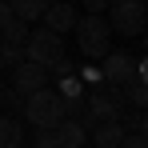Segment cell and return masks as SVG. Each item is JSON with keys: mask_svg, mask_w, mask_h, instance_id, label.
I'll return each instance as SVG.
<instances>
[{"mask_svg": "<svg viewBox=\"0 0 148 148\" xmlns=\"http://www.w3.org/2000/svg\"><path fill=\"white\" fill-rule=\"evenodd\" d=\"M76 40H80V52L88 60H104L112 52V24H108V16L84 12V20H76Z\"/></svg>", "mask_w": 148, "mask_h": 148, "instance_id": "7a4b0ae2", "label": "cell"}, {"mask_svg": "<svg viewBox=\"0 0 148 148\" xmlns=\"http://www.w3.org/2000/svg\"><path fill=\"white\" fill-rule=\"evenodd\" d=\"M48 72L56 76V80H60V76H72V72H76V64H72V60H68V56H60V60H56V64H52Z\"/></svg>", "mask_w": 148, "mask_h": 148, "instance_id": "9a60e30c", "label": "cell"}, {"mask_svg": "<svg viewBox=\"0 0 148 148\" xmlns=\"http://www.w3.org/2000/svg\"><path fill=\"white\" fill-rule=\"evenodd\" d=\"M32 148H60L56 144V132H52V128H36V144Z\"/></svg>", "mask_w": 148, "mask_h": 148, "instance_id": "5bb4252c", "label": "cell"}, {"mask_svg": "<svg viewBox=\"0 0 148 148\" xmlns=\"http://www.w3.org/2000/svg\"><path fill=\"white\" fill-rule=\"evenodd\" d=\"M40 20H44L48 32H60V36H64V32H72V28H76L80 16H76V8L68 4V0H52L48 8H44V16H40Z\"/></svg>", "mask_w": 148, "mask_h": 148, "instance_id": "ba28073f", "label": "cell"}, {"mask_svg": "<svg viewBox=\"0 0 148 148\" xmlns=\"http://www.w3.org/2000/svg\"><path fill=\"white\" fill-rule=\"evenodd\" d=\"M116 148H148V140L140 136V132H124V140H120Z\"/></svg>", "mask_w": 148, "mask_h": 148, "instance_id": "2e32d148", "label": "cell"}, {"mask_svg": "<svg viewBox=\"0 0 148 148\" xmlns=\"http://www.w3.org/2000/svg\"><path fill=\"white\" fill-rule=\"evenodd\" d=\"M0 92H4V88H0Z\"/></svg>", "mask_w": 148, "mask_h": 148, "instance_id": "7402d4cb", "label": "cell"}, {"mask_svg": "<svg viewBox=\"0 0 148 148\" xmlns=\"http://www.w3.org/2000/svg\"><path fill=\"white\" fill-rule=\"evenodd\" d=\"M24 40H28V20L12 16L8 24L0 28V60H4V64H16V60L24 56Z\"/></svg>", "mask_w": 148, "mask_h": 148, "instance_id": "5b68a950", "label": "cell"}, {"mask_svg": "<svg viewBox=\"0 0 148 148\" xmlns=\"http://www.w3.org/2000/svg\"><path fill=\"white\" fill-rule=\"evenodd\" d=\"M48 4H52V0H8L12 16H20V20H40Z\"/></svg>", "mask_w": 148, "mask_h": 148, "instance_id": "7c38bea8", "label": "cell"}, {"mask_svg": "<svg viewBox=\"0 0 148 148\" xmlns=\"http://www.w3.org/2000/svg\"><path fill=\"white\" fill-rule=\"evenodd\" d=\"M0 148H24L20 116H0Z\"/></svg>", "mask_w": 148, "mask_h": 148, "instance_id": "8fae6325", "label": "cell"}, {"mask_svg": "<svg viewBox=\"0 0 148 148\" xmlns=\"http://www.w3.org/2000/svg\"><path fill=\"white\" fill-rule=\"evenodd\" d=\"M108 24L116 36H140L148 28V4L144 0H112L108 4Z\"/></svg>", "mask_w": 148, "mask_h": 148, "instance_id": "3957f363", "label": "cell"}, {"mask_svg": "<svg viewBox=\"0 0 148 148\" xmlns=\"http://www.w3.org/2000/svg\"><path fill=\"white\" fill-rule=\"evenodd\" d=\"M12 20V8H8V0H0V28Z\"/></svg>", "mask_w": 148, "mask_h": 148, "instance_id": "d6986e66", "label": "cell"}, {"mask_svg": "<svg viewBox=\"0 0 148 148\" xmlns=\"http://www.w3.org/2000/svg\"><path fill=\"white\" fill-rule=\"evenodd\" d=\"M24 56L32 60V64L52 68V64L64 56V36H60V32H48V28H40V32H32V36L24 40Z\"/></svg>", "mask_w": 148, "mask_h": 148, "instance_id": "277c9868", "label": "cell"}, {"mask_svg": "<svg viewBox=\"0 0 148 148\" xmlns=\"http://www.w3.org/2000/svg\"><path fill=\"white\" fill-rule=\"evenodd\" d=\"M108 4H112V0H84V12H92V16H104V12H108Z\"/></svg>", "mask_w": 148, "mask_h": 148, "instance_id": "e0dca14e", "label": "cell"}, {"mask_svg": "<svg viewBox=\"0 0 148 148\" xmlns=\"http://www.w3.org/2000/svg\"><path fill=\"white\" fill-rule=\"evenodd\" d=\"M0 68H4V60H0Z\"/></svg>", "mask_w": 148, "mask_h": 148, "instance_id": "44dd1931", "label": "cell"}, {"mask_svg": "<svg viewBox=\"0 0 148 148\" xmlns=\"http://www.w3.org/2000/svg\"><path fill=\"white\" fill-rule=\"evenodd\" d=\"M136 132H140V136L148 140V108H140V128H136Z\"/></svg>", "mask_w": 148, "mask_h": 148, "instance_id": "ffe728a7", "label": "cell"}, {"mask_svg": "<svg viewBox=\"0 0 148 148\" xmlns=\"http://www.w3.org/2000/svg\"><path fill=\"white\" fill-rule=\"evenodd\" d=\"M48 84V68L44 64H32V60H16V72H12V88L28 96V92H36V88H44Z\"/></svg>", "mask_w": 148, "mask_h": 148, "instance_id": "52a82bcc", "label": "cell"}, {"mask_svg": "<svg viewBox=\"0 0 148 148\" xmlns=\"http://www.w3.org/2000/svg\"><path fill=\"white\" fill-rule=\"evenodd\" d=\"M80 80H84V84H100V68L84 64V68H80Z\"/></svg>", "mask_w": 148, "mask_h": 148, "instance_id": "ac0fdd59", "label": "cell"}, {"mask_svg": "<svg viewBox=\"0 0 148 148\" xmlns=\"http://www.w3.org/2000/svg\"><path fill=\"white\" fill-rule=\"evenodd\" d=\"M24 120L32 128H56V124L64 120V96L56 92V88H36V92H28L24 100Z\"/></svg>", "mask_w": 148, "mask_h": 148, "instance_id": "6da1fadb", "label": "cell"}, {"mask_svg": "<svg viewBox=\"0 0 148 148\" xmlns=\"http://www.w3.org/2000/svg\"><path fill=\"white\" fill-rule=\"evenodd\" d=\"M124 132H128V128H124L120 120H104V124H96V128L88 132V140H92V148H116L124 140Z\"/></svg>", "mask_w": 148, "mask_h": 148, "instance_id": "30bf717a", "label": "cell"}, {"mask_svg": "<svg viewBox=\"0 0 148 148\" xmlns=\"http://www.w3.org/2000/svg\"><path fill=\"white\" fill-rule=\"evenodd\" d=\"M52 132H56V144L60 148H84L88 144V128H84V120H76V116H64Z\"/></svg>", "mask_w": 148, "mask_h": 148, "instance_id": "9c48e42d", "label": "cell"}, {"mask_svg": "<svg viewBox=\"0 0 148 148\" xmlns=\"http://www.w3.org/2000/svg\"><path fill=\"white\" fill-rule=\"evenodd\" d=\"M56 92H60V96L64 100H84V80H80V76H60V84H56Z\"/></svg>", "mask_w": 148, "mask_h": 148, "instance_id": "4fadbf2b", "label": "cell"}, {"mask_svg": "<svg viewBox=\"0 0 148 148\" xmlns=\"http://www.w3.org/2000/svg\"><path fill=\"white\" fill-rule=\"evenodd\" d=\"M100 80L104 84H116V88H128L136 80V60L128 52H108L104 64H100Z\"/></svg>", "mask_w": 148, "mask_h": 148, "instance_id": "8992f818", "label": "cell"}]
</instances>
